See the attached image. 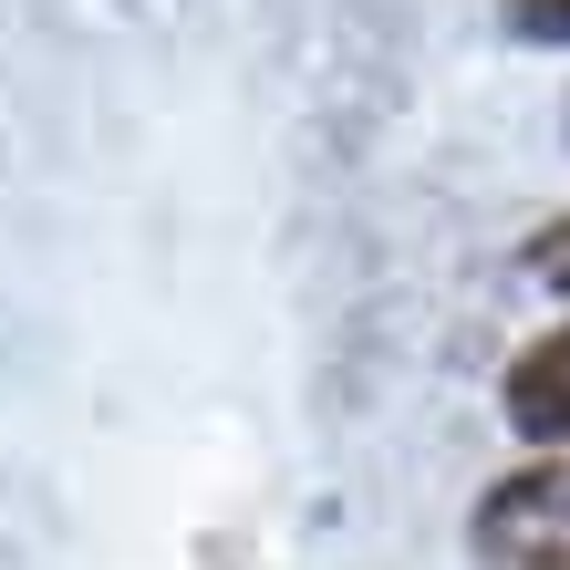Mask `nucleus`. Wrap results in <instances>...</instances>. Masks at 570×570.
<instances>
[{"mask_svg":"<svg viewBox=\"0 0 570 570\" xmlns=\"http://www.w3.org/2000/svg\"><path fill=\"white\" fill-rule=\"evenodd\" d=\"M509 31L519 42H570V0H509Z\"/></svg>","mask_w":570,"mask_h":570,"instance_id":"obj_4","label":"nucleus"},{"mask_svg":"<svg viewBox=\"0 0 570 570\" xmlns=\"http://www.w3.org/2000/svg\"><path fill=\"white\" fill-rule=\"evenodd\" d=\"M478 570H570V446H529L466 519Z\"/></svg>","mask_w":570,"mask_h":570,"instance_id":"obj_1","label":"nucleus"},{"mask_svg":"<svg viewBox=\"0 0 570 570\" xmlns=\"http://www.w3.org/2000/svg\"><path fill=\"white\" fill-rule=\"evenodd\" d=\"M519 259H529V281H550V291L570 301V218H550V228H540V239H529Z\"/></svg>","mask_w":570,"mask_h":570,"instance_id":"obj_3","label":"nucleus"},{"mask_svg":"<svg viewBox=\"0 0 570 570\" xmlns=\"http://www.w3.org/2000/svg\"><path fill=\"white\" fill-rule=\"evenodd\" d=\"M498 415H509L529 446H570V322H550L540 343L509 353V374H498Z\"/></svg>","mask_w":570,"mask_h":570,"instance_id":"obj_2","label":"nucleus"}]
</instances>
